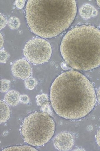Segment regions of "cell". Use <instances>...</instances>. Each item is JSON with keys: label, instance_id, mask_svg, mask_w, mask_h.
<instances>
[{"label": "cell", "instance_id": "cell-1", "mask_svg": "<svg viewBox=\"0 0 100 151\" xmlns=\"http://www.w3.org/2000/svg\"><path fill=\"white\" fill-rule=\"evenodd\" d=\"M50 96L55 112L66 119L86 116L96 103L92 84L84 75L74 71L59 76L52 85Z\"/></svg>", "mask_w": 100, "mask_h": 151}, {"label": "cell", "instance_id": "cell-2", "mask_svg": "<svg viewBox=\"0 0 100 151\" xmlns=\"http://www.w3.org/2000/svg\"><path fill=\"white\" fill-rule=\"evenodd\" d=\"M75 1H29L26 17L34 34L44 38L57 36L68 29L77 13Z\"/></svg>", "mask_w": 100, "mask_h": 151}, {"label": "cell", "instance_id": "cell-3", "mask_svg": "<svg viewBox=\"0 0 100 151\" xmlns=\"http://www.w3.org/2000/svg\"><path fill=\"white\" fill-rule=\"evenodd\" d=\"M61 52L71 68L87 71L100 65V30L91 26L77 27L63 37Z\"/></svg>", "mask_w": 100, "mask_h": 151}, {"label": "cell", "instance_id": "cell-4", "mask_svg": "<svg viewBox=\"0 0 100 151\" xmlns=\"http://www.w3.org/2000/svg\"><path fill=\"white\" fill-rule=\"evenodd\" d=\"M55 128L54 120L49 114L35 112L24 119L21 133L25 142L33 146H41L51 140Z\"/></svg>", "mask_w": 100, "mask_h": 151}, {"label": "cell", "instance_id": "cell-5", "mask_svg": "<svg viewBox=\"0 0 100 151\" xmlns=\"http://www.w3.org/2000/svg\"><path fill=\"white\" fill-rule=\"evenodd\" d=\"M24 55L29 62L34 64L46 63L51 58L52 49L46 40L36 38L29 40L24 47Z\"/></svg>", "mask_w": 100, "mask_h": 151}, {"label": "cell", "instance_id": "cell-6", "mask_svg": "<svg viewBox=\"0 0 100 151\" xmlns=\"http://www.w3.org/2000/svg\"><path fill=\"white\" fill-rule=\"evenodd\" d=\"M11 70L14 76L23 80L29 78L32 72L31 65L24 59H19L15 62L12 66Z\"/></svg>", "mask_w": 100, "mask_h": 151}, {"label": "cell", "instance_id": "cell-7", "mask_svg": "<svg viewBox=\"0 0 100 151\" xmlns=\"http://www.w3.org/2000/svg\"><path fill=\"white\" fill-rule=\"evenodd\" d=\"M74 143V140L72 135L66 132L59 133L53 140L54 147L60 151H68L71 150Z\"/></svg>", "mask_w": 100, "mask_h": 151}, {"label": "cell", "instance_id": "cell-8", "mask_svg": "<svg viewBox=\"0 0 100 151\" xmlns=\"http://www.w3.org/2000/svg\"><path fill=\"white\" fill-rule=\"evenodd\" d=\"M79 12L83 18L88 19L96 17L98 14L96 9L91 4L86 3L80 8Z\"/></svg>", "mask_w": 100, "mask_h": 151}, {"label": "cell", "instance_id": "cell-9", "mask_svg": "<svg viewBox=\"0 0 100 151\" xmlns=\"http://www.w3.org/2000/svg\"><path fill=\"white\" fill-rule=\"evenodd\" d=\"M19 93L15 90H11L5 95L4 101L8 104L11 106H16L20 102Z\"/></svg>", "mask_w": 100, "mask_h": 151}, {"label": "cell", "instance_id": "cell-10", "mask_svg": "<svg viewBox=\"0 0 100 151\" xmlns=\"http://www.w3.org/2000/svg\"><path fill=\"white\" fill-rule=\"evenodd\" d=\"M1 107V119L0 122L3 124L6 122L9 119L11 114V109L6 103L1 100L0 101Z\"/></svg>", "mask_w": 100, "mask_h": 151}, {"label": "cell", "instance_id": "cell-11", "mask_svg": "<svg viewBox=\"0 0 100 151\" xmlns=\"http://www.w3.org/2000/svg\"><path fill=\"white\" fill-rule=\"evenodd\" d=\"M36 100L37 104L42 109L49 108V98L47 94L43 93L37 95Z\"/></svg>", "mask_w": 100, "mask_h": 151}, {"label": "cell", "instance_id": "cell-12", "mask_svg": "<svg viewBox=\"0 0 100 151\" xmlns=\"http://www.w3.org/2000/svg\"><path fill=\"white\" fill-rule=\"evenodd\" d=\"M8 23L9 27L13 30L18 29L21 25V21L19 19L15 17H10Z\"/></svg>", "mask_w": 100, "mask_h": 151}, {"label": "cell", "instance_id": "cell-13", "mask_svg": "<svg viewBox=\"0 0 100 151\" xmlns=\"http://www.w3.org/2000/svg\"><path fill=\"white\" fill-rule=\"evenodd\" d=\"M2 151H37V150L31 146L23 145L8 147L3 150Z\"/></svg>", "mask_w": 100, "mask_h": 151}, {"label": "cell", "instance_id": "cell-14", "mask_svg": "<svg viewBox=\"0 0 100 151\" xmlns=\"http://www.w3.org/2000/svg\"><path fill=\"white\" fill-rule=\"evenodd\" d=\"M25 87L29 90H32L37 84V80L33 78H29L26 79L24 82Z\"/></svg>", "mask_w": 100, "mask_h": 151}, {"label": "cell", "instance_id": "cell-15", "mask_svg": "<svg viewBox=\"0 0 100 151\" xmlns=\"http://www.w3.org/2000/svg\"><path fill=\"white\" fill-rule=\"evenodd\" d=\"M10 82L9 80L2 79L1 80V91L2 93L7 92L10 88Z\"/></svg>", "mask_w": 100, "mask_h": 151}, {"label": "cell", "instance_id": "cell-16", "mask_svg": "<svg viewBox=\"0 0 100 151\" xmlns=\"http://www.w3.org/2000/svg\"><path fill=\"white\" fill-rule=\"evenodd\" d=\"M9 57V54L4 49H1L0 52V62L5 63Z\"/></svg>", "mask_w": 100, "mask_h": 151}, {"label": "cell", "instance_id": "cell-17", "mask_svg": "<svg viewBox=\"0 0 100 151\" xmlns=\"http://www.w3.org/2000/svg\"><path fill=\"white\" fill-rule=\"evenodd\" d=\"M30 99L27 95L23 94L20 96V102L23 104H26L29 103Z\"/></svg>", "mask_w": 100, "mask_h": 151}, {"label": "cell", "instance_id": "cell-18", "mask_svg": "<svg viewBox=\"0 0 100 151\" xmlns=\"http://www.w3.org/2000/svg\"><path fill=\"white\" fill-rule=\"evenodd\" d=\"M15 4L17 8L19 9H22L24 6L25 1L24 0H17L15 1Z\"/></svg>", "mask_w": 100, "mask_h": 151}, {"label": "cell", "instance_id": "cell-19", "mask_svg": "<svg viewBox=\"0 0 100 151\" xmlns=\"http://www.w3.org/2000/svg\"><path fill=\"white\" fill-rule=\"evenodd\" d=\"M1 27L0 29H1L6 26L7 24V21L6 18L3 16V15L1 14Z\"/></svg>", "mask_w": 100, "mask_h": 151}, {"label": "cell", "instance_id": "cell-20", "mask_svg": "<svg viewBox=\"0 0 100 151\" xmlns=\"http://www.w3.org/2000/svg\"><path fill=\"white\" fill-rule=\"evenodd\" d=\"M96 140L97 144L100 147V129L98 131L96 134Z\"/></svg>", "mask_w": 100, "mask_h": 151}, {"label": "cell", "instance_id": "cell-21", "mask_svg": "<svg viewBox=\"0 0 100 151\" xmlns=\"http://www.w3.org/2000/svg\"><path fill=\"white\" fill-rule=\"evenodd\" d=\"M4 44V40L3 36L1 33V49L3 47Z\"/></svg>", "mask_w": 100, "mask_h": 151}, {"label": "cell", "instance_id": "cell-22", "mask_svg": "<svg viewBox=\"0 0 100 151\" xmlns=\"http://www.w3.org/2000/svg\"><path fill=\"white\" fill-rule=\"evenodd\" d=\"M97 93V100L99 103L100 104V87L98 89Z\"/></svg>", "mask_w": 100, "mask_h": 151}, {"label": "cell", "instance_id": "cell-23", "mask_svg": "<svg viewBox=\"0 0 100 151\" xmlns=\"http://www.w3.org/2000/svg\"><path fill=\"white\" fill-rule=\"evenodd\" d=\"M96 2L97 5H98V6L100 8V1H97Z\"/></svg>", "mask_w": 100, "mask_h": 151}]
</instances>
